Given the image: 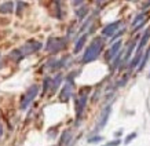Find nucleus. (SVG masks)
Returning <instances> with one entry per match:
<instances>
[{
  "instance_id": "2eb2a0df",
  "label": "nucleus",
  "mask_w": 150,
  "mask_h": 146,
  "mask_svg": "<svg viewBox=\"0 0 150 146\" xmlns=\"http://www.w3.org/2000/svg\"><path fill=\"white\" fill-rule=\"evenodd\" d=\"M149 57H150V50H147L146 52H145V55L142 57V61H140V64H139V68H138V70H142V69H143V66L146 65L147 59H149Z\"/></svg>"
},
{
  "instance_id": "9b49d317",
  "label": "nucleus",
  "mask_w": 150,
  "mask_h": 146,
  "mask_svg": "<svg viewBox=\"0 0 150 146\" xmlns=\"http://www.w3.org/2000/svg\"><path fill=\"white\" fill-rule=\"evenodd\" d=\"M149 39H150V26L143 33V36H142V39H140V41H139V45H138V48H136V52H142V50H143V47L146 44H147V41H149Z\"/></svg>"
},
{
  "instance_id": "f257e3e1",
  "label": "nucleus",
  "mask_w": 150,
  "mask_h": 146,
  "mask_svg": "<svg viewBox=\"0 0 150 146\" xmlns=\"http://www.w3.org/2000/svg\"><path fill=\"white\" fill-rule=\"evenodd\" d=\"M103 48V40L100 37H95L92 40V43L88 45V48L86 50L84 55H83V62L88 64V62H92L96 58L99 57L100 51Z\"/></svg>"
},
{
  "instance_id": "9d476101",
  "label": "nucleus",
  "mask_w": 150,
  "mask_h": 146,
  "mask_svg": "<svg viewBox=\"0 0 150 146\" xmlns=\"http://www.w3.org/2000/svg\"><path fill=\"white\" fill-rule=\"evenodd\" d=\"M145 22H146V14L142 13V14H139V15H136V18L132 21V29L138 31L139 28H142L145 25Z\"/></svg>"
},
{
  "instance_id": "6e6552de",
  "label": "nucleus",
  "mask_w": 150,
  "mask_h": 146,
  "mask_svg": "<svg viewBox=\"0 0 150 146\" xmlns=\"http://www.w3.org/2000/svg\"><path fill=\"white\" fill-rule=\"evenodd\" d=\"M110 110H112L110 106H106V108L103 109V112H102V114H100V119H99V121H98V127H96V130H102V128L106 126L107 119H109V116H110Z\"/></svg>"
},
{
  "instance_id": "1a4fd4ad",
  "label": "nucleus",
  "mask_w": 150,
  "mask_h": 146,
  "mask_svg": "<svg viewBox=\"0 0 150 146\" xmlns=\"http://www.w3.org/2000/svg\"><path fill=\"white\" fill-rule=\"evenodd\" d=\"M120 48H121V40H117V41L110 47V50L107 52V59H114V58L119 55Z\"/></svg>"
},
{
  "instance_id": "ddd939ff",
  "label": "nucleus",
  "mask_w": 150,
  "mask_h": 146,
  "mask_svg": "<svg viewBox=\"0 0 150 146\" xmlns=\"http://www.w3.org/2000/svg\"><path fill=\"white\" fill-rule=\"evenodd\" d=\"M86 40H87V35H83L81 37L77 40V43H76V45H75V52H79V51L81 50V47L84 45Z\"/></svg>"
},
{
  "instance_id": "412c9836",
  "label": "nucleus",
  "mask_w": 150,
  "mask_h": 146,
  "mask_svg": "<svg viewBox=\"0 0 150 146\" xmlns=\"http://www.w3.org/2000/svg\"><path fill=\"white\" fill-rule=\"evenodd\" d=\"M103 139V138H102V136H92V138H90V139H88V142H90V143H94V142H99V141H102Z\"/></svg>"
},
{
  "instance_id": "dca6fc26",
  "label": "nucleus",
  "mask_w": 150,
  "mask_h": 146,
  "mask_svg": "<svg viewBox=\"0 0 150 146\" xmlns=\"http://www.w3.org/2000/svg\"><path fill=\"white\" fill-rule=\"evenodd\" d=\"M70 138H72V134H70V131H65V132H63V135H62V138H61V142H59V145L63 146L69 139H70Z\"/></svg>"
},
{
  "instance_id": "f03ea898",
  "label": "nucleus",
  "mask_w": 150,
  "mask_h": 146,
  "mask_svg": "<svg viewBox=\"0 0 150 146\" xmlns=\"http://www.w3.org/2000/svg\"><path fill=\"white\" fill-rule=\"evenodd\" d=\"M66 45V40L65 39H59V37H50L45 45V50L48 52H58L65 48Z\"/></svg>"
},
{
  "instance_id": "0eeeda50",
  "label": "nucleus",
  "mask_w": 150,
  "mask_h": 146,
  "mask_svg": "<svg viewBox=\"0 0 150 146\" xmlns=\"http://www.w3.org/2000/svg\"><path fill=\"white\" fill-rule=\"evenodd\" d=\"M72 91H73V83H72V80H69L65 86H63L62 91H61V94H59V99L62 102H66L70 98V95H72Z\"/></svg>"
},
{
  "instance_id": "f3484780",
  "label": "nucleus",
  "mask_w": 150,
  "mask_h": 146,
  "mask_svg": "<svg viewBox=\"0 0 150 146\" xmlns=\"http://www.w3.org/2000/svg\"><path fill=\"white\" fill-rule=\"evenodd\" d=\"M61 80H62V76H61V75H58V76L52 80V91H55V90L58 88V86L61 84Z\"/></svg>"
},
{
  "instance_id": "4468645a",
  "label": "nucleus",
  "mask_w": 150,
  "mask_h": 146,
  "mask_svg": "<svg viewBox=\"0 0 150 146\" xmlns=\"http://www.w3.org/2000/svg\"><path fill=\"white\" fill-rule=\"evenodd\" d=\"M134 47H135V41H132L131 44H130L128 50H127V52H125L124 58H123V62H127V61L130 59V57H131V54H132V51H134Z\"/></svg>"
},
{
  "instance_id": "4be33fe9",
  "label": "nucleus",
  "mask_w": 150,
  "mask_h": 146,
  "mask_svg": "<svg viewBox=\"0 0 150 146\" xmlns=\"http://www.w3.org/2000/svg\"><path fill=\"white\" fill-rule=\"evenodd\" d=\"M117 145H120V141H119V139L113 141V142H109L106 146H117Z\"/></svg>"
},
{
  "instance_id": "39448f33",
  "label": "nucleus",
  "mask_w": 150,
  "mask_h": 146,
  "mask_svg": "<svg viewBox=\"0 0 150 146\" xmlns=\"http://www.w3.org/2000/svg\"><path fill=\"white\" fill-rule=\"evenodd\" d=\"M120 25H121V21H116V22L109 24V25H106L103 29H102V35H103V36H106V37H113L116 33L119 32L117 29H119Z\"/></svg>"
},
{
  "instance_id": "a211bd4d",
  "label": "nucleus",
  "mask_w": 150,
  "mask_h": 146,
  "mask_svg": "<svg viewBox=\"0 0 150 146\" xmlns=\"http://www.w3.org/2000/svg\"><path fill=\"white\" fill-rule=\"evenodd\" d=\"M50 88L52 90V79L47 77V79L44 80V91H48Z\"/></svg>"
},
{
  "instance_id": "6ab92c4d",
  "label": "nucleus",
  "mask_w": 150,
  "mask_h": 146,
  "mask_svg": "<svg viewBox=\"0 0 150 146\" xmlns=\"http://www.w3.org/2000/svg\"><path fill=\"white\" fill-rule=\"evenodd\" d=\"M76 14L79 15V18H83V17L87 14V8H86V7H83V8H80V11H76Z\"/></svg>"
},
{
  "instance_id": "f8f14e48",
  "label": "nucleus",
  "mask_w": 150,
  "mask_h": 146,
  "mask_svg": "<svg viewBox=\"0 0 150 146\" xmlns=\"http://www.w3.org/2000/svg\"><path fill=\"white\" fill-rule=\"evenodd\" d=\"M14 10V3L13 1H6L0 6V13L1 14H10Z\"/></svg>"
},
{
  "instance_id": "b1692460",
  "label": "nucleus",
  "mask_w": 150,
  "mask_h": 146,
  "mask_svg": "<svg viewBox=\"0 0 150 146\" xmlns=\"http://www.w3.org/2000/svg\"><path fill=\"white\" fill-rule=\"evenodd\" d=\"M1 134H3V128H1V124H0V136H1Z\"/></svg>"
},
{
  "instance_id": "aec40b11",
  "label": "nucleus",
  "mask_w": 150,
  "mask_h": 146,
  "mask_svg": "<svg viewBox=\"0 0 150 146\" xmlns=\"http://www.w3.org/2000/svg\"><path fill=\"white\" fill-rule=\"evenodd\" d=\"M136 138V132H132V134H130L127 138H125V143H130L132 139H135Z\"/></svg>"
},
{
  "instance_id": "5701e85b",
  "label": "nucleus",
  "mask_w": 150,
  "mask_h": 146,
  "mask_svg": "<svg viewBox=\"0 0 150 146\" xmlns=\"http://www.w3.org/2000/svg\"><path fill=\"white\" fill-rule=\"evenodd\" d=\"M72 1H73V4H76V6H77V4H81L83 0H72Z\"/></svg>"
},
{
  "instance_id": "393cba45",
  "label": "nucleus",
  "mask_w": 150,
  "mask_h": 146,
  "mask_svg": "<svg viewBox=\"0 0 150 146\" xmlns=\"http://www.w3.org/2000/svg\"><path fill=\"white\" fill-rule=\"evenodd\" d=\"M128 1H135V0H128Z\"/></svg>"
},
{
  "instance_id": "7ed1b4c3",
  "label": "nucleus",
  "mask_w": 150,
  "mask_h": 146,
  "mask_svg": "<svg viewBox=\"0 0 150 146\" xmlns=\"http://www.w3.org/2000/svg\"><path fill=\"white\" fill-rule=\"evenodd\" d=\"M39 94V86H32L28 88V91L25 92V95L22 96V101H21V109H26L29 105L32 103V101L36 98V95Z\"/></svg>"
},
{
  "instance_id": "20e7f679",
  "label": "nucleus",
  "mask_w": 150,
  "mask_h": 146,
  "mask_svg": "<svg viewBox=\"0 0 150 146\" xmlns=\"http://www.w3.org/2000/svg\"><path fill=\"white\" fill-rule=\"evenodd\" d=\"M40 48H41V43L35 41V40H29L28 43L24 44V47L21 48V51H22L24 55H29V54H33V52L39 51Z\"/></svg>"
},
{
  "instance_id": "423d86ee",
  "label": "nucleus",
  "mask_w": 150,
  "mask_h": 146,
  "mask_svg": "<svg viewBox=\"0 0 150 146\" xmlns=\"http://www.w3.org/2000/svg\"><path fill=\"white\" fill-rule=\"evenodd\" d=\"M87 105V92H83L79 95L77 101H76V114H77V119H80V116L84 112V108Z\"/></svg>"
}]
</instances>
